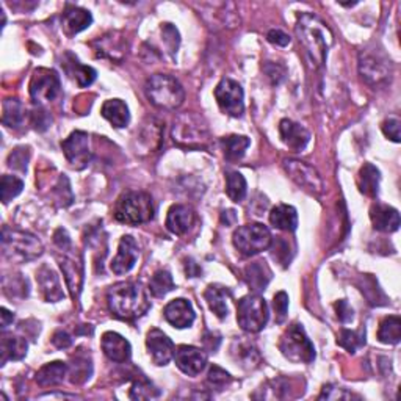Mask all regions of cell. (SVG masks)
I'll list each match as a JSON object with an SVG mask.
<instances>
[{
  "instance_id": "cell-15",
  "label": "cell",
  "mask_w": 401,
  "mask_h": 401,
  "mask_svg": "<svg viewBox=\"0 0 401 401\" xmlns=\"http://www.w3.org/2000/svg\"><path fill=\"white\" fill-rule=\"evenodd\" d=\"M146 347L155 365H168L170 360L175 358V343L167 334L157 328H152L147 333Z\"/></svg>"
},
{
  "instance_id": "cell-7",
  "label": "cell",
  "mask_w": 401,
  "mask_h": 401,
  "mask_svg": "<svg viewBox=\"0 0 401 401\" xmlns=\"http://www.w3.org/2000/svg\"><path fill=\"white\" fill-rule=\"evenodd\" d=\"M172 138L179 146L188 149H204L209 143V130L199 116L185 113L177 118L172 127Z\"/></svg>"
},
{
  "instance_id": "cell-54",
  "label": "cell",
  "mask_w": 401,
  "mask_h": 401,
  "mask_svg": "<svg viewBox=\"0 0 401 401\" xmlns=\"http://www.w3.org/2000/svg\"><path fill=\"white\" fill-rule=\"evenodd\" d=\"M382 132L389 140L400 143V121L397 118H389L382 123Z\"/></svg>"
},
{
  "instance_id": "cell-41",
  "label": "cell",
  "mask_w": 401,
  "mask_h": 401,
  "mask_svg": "<svg viewBox=\"0 0 401 401\" xmlns=\"http://www.w3.org/2000/svg\"><path fill=\"white\" fill-rule=\"evenodd\" d=\"M172 288H175V281H172V276L168 270L155 271L151 281H149V290H151V293L155 298L167 296Z\"/></svg>"
},
{
  "instance_id": "cell-38",
  "label": "cell",
  "mask_w": 401,
  "mask_h": 401,
  "mask_svg": "<svg viewBox=\"0 0 401 401\" xmlns=\"http://www.w3.org/2000/svg\"><path fill=\"white\" fill-rule=\"evenodd\" d=\"M26 118V108L19 102V99H6L4 102V115H2V123L6 127L18 129L24 123Z\"/></svg>"
},
{
  "instance_id": "cell-4",
  "label": "cell",
  "mask_w": 401,
  "mask_h": 401,
  "mask_svg": "<svg viewBox=\"0 0 401 401\" xmlns=\"http://www.w3.org/2000/svg\"><path fill=\"white\" fill-rule=\"evenodd\" d=\"M146 96L157 108L172 112L184 104L185 91L175 77L154 74L146 82Z\"/></svg>"
},
{
  "instance_id": "cell-6",
  "label": "cell",
  "mask_w": 401,
  "mask_h": 401,
  "mask_svg": "<svg viewBox=\"0 0 401 401\" xmlns=\"http://www.w3.org/2000/svg\"><path fill=\"white\" fill-rule=\"evenodd\" d=\"M279 350L286 359L295 364H311L316 360V347L306 334L303 325L293 323L281 337Z\"/></svg>"
},
{
  "instance_id": "cell-49",
  "label": "cell",
  "mask_w": 401,
  "mask_h": 401,
  "mask_svg": "<svg viewBox=\"0 0 401 401\" xmlns=\"http://www.w3.org/2000/svg\"><path fill=\"white\" fill-rule=\"evenodd\" d=\"M273 243V241H271ZM271 256L274 261L284 264V266L288 265L290 257H288V243L282 240V237H278V240L273 243L271 246Z\"/></svg>"
},
{
  "instance_id": "cell-14",
  "label": "cell",
  "mask_w": 401,
  "mask_h": 401,
  "mask_svg": "<svg viewBox=\"0 0 401 401\" xmlns=\"http://www.w3.org/2000/svg\"><path fill=\"white\" fill-rule=\"evenodd\" d=\"M61 149L69 165L75 170H83L88 167L91 160L90 151V135L83 130H75L61 141Z\"/></svg>"
},
{
  "instance_id": "cell-25",
  "label": "cell",
  "mask_w": 401,
  "mask_h": 401,
  "mask_svg": "<svg viewBox=\"0 0 401 401\" xmlns=\"http://www.w3.org/2000/svg\"><path fill=\"white\" fill-rule=\"evenodd\" d=\"M231 296H232L231 290L219 284H212L207 287L206 292H204V298H206L210 311L214 312L219 320L226 318L227 313H229L227 301H229Z\"/></svg>"
},
{
  "instance_id": "cell-10",
  "label": "cell",
  "mask_w": 401,
  "mask_h": 401,
  "mask_svg": "<svg viewBox=\"0 0 401 401\" xmlns=\"http://www.w3.org/2000/svg\"><path fill=\"white\" fill-rule=\"evenodd\" d=\"M60 77L53 69L39 68L35 71L30 80V96L35 104H49L60 96Z\"/></svg>"
},
{
  "instance_id": "cell-32",
  "label": "cell",
  "mask_w": 401,
  "mask_h": 401,
  "mask_svg": "<svg viewBox=\"0 0 401 401\" xmlns=\"http://www.w3.org/2000/svg\"><path fill=\"white\" fill-rule=\"evenodd\" d=\"M380 180H381V172L380 170L372 163H365L359 171V179L358 185L360 193H364L368 198H376L380 192Z\"/></svg>"
},
{
  "instance_id": "cell-30",
  "label": "cell",
  "mask_w": 401,
  "mask_h": 401,
  "mask_svg": "<svg viewBox=\"0 0 401 401\" xmlns=\"http://www.w3.org/2000/svg\"><path fill=\"white\" fill-rule=\"evenodd\" d=\"M273 278L270 266L264 261H257L249 264L245 269L246 284L254 290V292H262Z\"/></svg>"
},
{
  "instance_id": "cell-36",
  "label": "cell",
  "mask_w": 401,
  "mask_h": 401,
  "mask_svg": "<svg viewBox=\"0 0 401 401\" xmlns=\"http://www.w3.org/2000/svg\"><path fill=\"white\" fill-rule=\"evenodd\" d=\"M140 138V141L143 145H146L147 149H151V151H155V149H159V146L162 145V140H163V125L160 121H157L155 118H151L149 120V124H143V129H141L140 135L137 137Z\"/></svg>"
},
{
  "instance_id": "cell-11",
  "label": "cell",
  "mask_w": 401,
  "mask_h": 401,
  "mask_svg": "<svg viewBox=\"0 0 401 401\" xmlns=\"http://www.w3.org/2000/svg\"><path fill=\"white\" fill-rule=\"evenodd\" d=\"M359 73L367 83H384L390 78V61L378 51H363L359 53Z\"/></svg>"
},
{
  "instance_id": "cell-2",
  "label": "cell",
  "mask_w": 401,
  "mask_h": 401,
  "mask_svg": "<svg viewBox=\"0 0 401 401\" xmlns=\"http://www.w3.org/2000/svg\"><path fill=\"white\" fill-rule=\"evenodd\" d=\"M108 309L116 318L133 321L151 308L146 290L141 282H120L110 287L107 293Z\"/></svg>"
},
{
  "instance_id": "cell-59",
  "label": "cell",
  "mask_w": 401,
  "mask_h": 401,
  "mask_svg": "<svg viewBox=\"0 0 401 401\" xmlns=\"http://www.w3.org/2000/svg\"><path fill=\"white\" fill-rule=\"evenodd\" d=\"M53 241H55V245H57L60 249L63 251H66L71 248V239H69V235L65 229H57V232L53 234Z\"/></svg>"
},
{
  "instance_id": "cell-50",
  "label": "cell",
  "mask_w": 401,
  "mask_h": 401,
  "mask_svg": "<svg viewBox=\"0 0 401 401\" xmlns=\"http://www.w3.org/2000/svg\"><path fill=\"white\" fill-rule=\"evenodd\" d=\"M353 395L351 392H347L342 387H337L333 386V384H328L323 389H321V394H320V400H351Z\"/></svg>"
},
{
  "instance_id": "cell-21",
  "label": "cell",
  "mask_w": 401,
  "mask_h": 401,
  "mask_svg": "<svg viewBox=\"0 0 401 401\" xmlns=\"http://www.w3.org/2000/svg\"><path fill=\"white\" fill-rule=\"evenodd\" d=\"M63 30L68 36H74L80 31L86 30L93 22V16L88 10H83L80 6L75 5H66L65 11H63Z\"/></svg>"
},
{
  "instance_id": "cell-61",
  "label": "cell",
  "mask_w": 401,
  "mask_h": 401,
  "mask_svg": "<svg viewBox=\"0 0 401 401\" xmlns=\"http://www.w3.org/2000/svg\"><path fill=\"white\" fill-rule=\"evenodd\" d=\"M0 312H2V313H0V316H2V329L5 331V329L14 321V316H13L10 311L5 309V308L0 309Z\"/></svg>"
},
{
  "instance_id": "cell-16",
  "label": "cell",
  "mask_w": 401,
  "mask_h": 401,
  "mask_svg": "<svg viewBox=\"0 0 401 401\" xmlns=\"http://www.w3.org/2000/svg\"><path fill=\"white\" fill-rule=\"evenodd\" d=\"M175 360L180 372L188 376H198L207 365V355L204 350L192 345H180L175 351Z\"/></svg>"
},
{
  "instance_id": "cell-55",
  "label": "cell",
  "mask_w": 401,
  "mask_h": 401,
  "mask_svg": "<svg viewBox=\"0 0 401 401\" xmlns=\"http://www.w3.org/2000/svg\"><path fill=\"white\" fill-rule=\"evenodd\" d=\"M266 39L274 46H278V47H286L290 44V41H292V38H290L286 31H282L279 28H273L270 30L269 33H266Z\"/></svg>"
},
{
  "instance_id": "cell-12",
  "label": "cell",
  "mask_w": 401,
  "mask_h": 401,
  "mask_svg": "<svg viewBox=\"0 0 401 401\" xmlns=\"http://www.w3.org/2000/svg\"><path fill=\"white\" fill-rule=\"evenodd\" d=\"M284 170L288 175V177L300 187H303L306 192L317 194V196L323 194V192H325L323 179H321L320 172L313 167H311L309 163L288 159L284 162Z\"/></svg>"
},
{
  "instance_id": "cell-35",
  "label": "cell",
  "mask_w": 401,
  "mask_h": 401,
  "mask_svg": "<svg viewBox=\"0 0 401 401\" xmlns=\"http://www.w3.org/2000/svg\"><path fill=\"white\" fill-rule=\"evenodd\" d=\"M251 145V140L243 135H229L222 138V146L224 151V157L229 162H237L245 155L246 149Z\"/></svg>"
},
{
  "instance_id": "cell-24",
  "label": "cell",
  "mask_w": 401,
  "mask_h": 401,
  "mask_svg": "<svg viewBox=\"0 0 401 401\" xmlns=\"http://www.w3.org/2000/svg\"><path fill=\"white\" fill-rule=\"evenodd\" d=\"M36 281H38L39 288H41V293L46 301L57 303L65 298V293H63V290H61V284H60L57 273H55L52 269H49V266L44 265L38 270Z\"/></svg>"
},
{
  "instance_id": "cell-13",
  "label": "cell",
  "mask_w": 401,
  "mask_h": 401,
  "mask_svg": "<svg viewBox=\"0 0 401 401\" xmlns=\"http://www.w3.org/2000/svg\"><path fill=\"white\" fill-rule=\"evenodd\" d=\"M215 99L224 113L234 118H241L245 113L243 102V88L239 82L232 78H223L215 88Z\"/></svg>"
},
{
  "instance_id": "cell-22",
  "label": "cell",
  "mask_w": 401,
  "mask_h": 401,
  "mask_svg": "<svg viewBox=\"0 0 401 401\" xmlns=\"http://www.w3.org/2000/svg\"><path fill=\"white\" fill-rule=\"evenodd\" d=\"M370 219L375 229L381 232H395L400 227L398 210L386 206V204H373L370 209Z\"/></svg>"
},
{
  "instance_id": "cell-29",
  "label": "cell",
  "mask_w": 401,
  "mask_h": 401,
  "mask_svg": "<svg viewBox=\"0 0 401 401\" xmlns=\"http://www.w3.org/2000/svg\"><path fill=\"white\" fill-rule=\"evenodd\" d=\"M69 372L68 364L61 363V360H55L39 368L36 373V382L41 387H52L58 386L65 380L66 373Z\"/></svg>"
},
{
  "instance_id": "cell-1",
  "label": "cell",
  "mask_w": 401,
  "mask_h": 401,
  "mask_svg": "<svg viewBox=\"0 0 401 401\" xmlns=\"http://www.w3.org/2000/svg\"><path fill=\"white\" fill-rule=\"evenodd\" d=\"M296 35L311 65L316 69L323 66L328 57V51L331 49L334 43L331 28L318 16L303 13L298 16Z\"/></svg>"
},
{
  "instance_id": "cell-18",
  "label": "cell",
  "mask_w": 401,
  "mask_h": 401,
  "mask_svg": "<svg viewBox=\"0 0 401 401\" xmlns=\"http://www.w3.org/2000/svg\"><path fill=\"white\" fill-rule=\"evenodd\" d=\"M163 317L171 326H175L177 329H184V328H190L193 325L196 313L190 301L184 300V298H177V300H172L165 306Z\"/></svg>"
},
{
  "instance_id": "cell-17",
  "label": "cell",
  "mask_w": 401,
  "mask_h": 401,
  "mask_svg": "<svg viewBox=\"0 0 401 401\" xmlns=\"http://www.w3.org/2000/svg\"><path fill=\"white\" fill-rule=\"evenodd\" d=\"M138 243L130 235H124L118 246V254L110 264V269L118 276L129 273L138 261Z\"/></svg>"
},
{
  "instance_id": "cell-3",
  "label": "cell",
  "mask_w": 401,
  "mask_h": 401,
  "mask_svg": "<svg viewBox=\"0 0 401 401\" xmlns=\"http://www.w3.org/2000/svg\"><path fill=\"white\" fill-rule=\"evenodd\" d=\"M116 222L138 226L149 223L154 218L152 196L146 192H127L120 196L115 206Z\"/></svg>"
},
{
  "instance_id": "cell-56",
  "label": "cell",
  "mask_w": 401,
  "mask_h": 401,
  "mask_svg": "<svg viewBox=\"0 0 401 401\" xmlns=\"http://www.w3.org/2000/svg\"><path fill=\"white\" fill-rule=\"evenodd\" d=\"M58 193V201L63 207H68L71 206V202L68 198H65V193L66 194H73V192H71V185H69V180L66 176H61L60 180H58V185H57V190H55Z\"/></svg>"
},
{
  "instance_id": "cell-27",
  "label": "cell",
  "mask_w": 401,
  "mask_h": 401,
  "mask_svg": "<svg viewBox=\"0 0 401 401\" xmlns=\"http://www.w3.org/2000/svg\"><path fill=\"white\" fill-rule=\"evenodd\" d=\"M28 350V343L22 337L13 334H2V343H0V365H5L6 360H21L26 358Z\"/></svg>"
},
{
  "instance_id": "cell-23",
  "label": "cell",
  "mask_w": 401,
  "mask_h": 401,
  "mask_svg": "<svg viewBox=\"0 0 401 401\" xmlns=\"http://www.w3.org/2000/svg\"><path fill=\"white\" fill-rule=\"evenodd\" d=\"M194 223V212L192 207L184 206V204H176L168 210L167 215V227L168 231L175 235H184Z\"/></svg>"
},
{
  "instance_id": "cell-42",
  "label": "cell",
  "mask_w": 401,
  "mask_h": 401,
  "mask_svg": "<svg viewBox=\"0 0 401 401\" xmlns=\"http://www.w3.org/2000/svg\"><path fill=\"white\" fill-rule=\"evenodd\" d=\"M337 343H339L342 348H345L350 353H356L358 348L364 347V345H365V331H364V329H359V331L342 329L340 334H339V339H337Z\"/></svg>"
},
{
  "instance_id": "cell-9",
  "label": "cell",
  "mask_w": 401,
  "mask_h": 401,
  "mask_svg": "<svg viewBox=\"0 0 401 401\" xmlns=\"http://www.w3.org/2000/svg\"><path fill=\"white\" fill-rule=\"evenodd\" d=\"M237 321L243 331L259 333L269 321V306L261 295H246L237 304Z\"/></svg>"
},
{
  "instance_id": "cell-26",
  "label": "cell",
  "mask_w": 401,
  "mask_h": 401,
  "mask_svg": "<svg viewBox=\"0 0 401 401\" xmlns=\"http://www.w3.org/2000/svg\"><path fill=\"white\" fill-rule=\"evenodd\" d=\"M231 355L235 359V363H239L246 370L256 368L261 363V355H259L257 348L251 342L243 339V337H239V339L232 342Z\"/></svg>"
},
{
  "instance_id": "cell-5",
  "label": "cell",
  "mask_w": 401,
  "mask_h": 401,
  "mask_svg": "<svg viewBox=\"0 0 401 401\" xmlns=\"http://www.w3.org/2000/svg\"><path fill=\"white\" fill-rule=\"evenodd\" d=\"M2 249L4 256L11 262H30L43 254L44 246L33 234L4 227Z\"/></svg>"
},
{
  "instance_id": "cell-57",
  "label": "cell",
  "mask_w": 401,
  "mask_h": 401,
  "mask_svg": "<svg viewBox=\"0 0 401 401\" xmlns=\"http://www.w3.org/2000/svg\"><path fill=\"white\" fill-rule=\"evenodd\" d=\"M52 343L58 350H66L73 345V339H71V335L66 331H57L52 337Z\"/></svg>"
},
{
  "instance_id": "cell-40",
  "label": "cell",
  "mask_w": 401,
  "mask_h": 401,
  "mask_svg": "<svg viewBox=\"0 0 401 401\" xmlns=\"http://www.w3.org/2000/svg\"><path fill=\"white\" fill-rule=\"evenodd\" d=\"M69 376L71 382L73 384H83L91 378L93 373V365L88 356L83 355H75L73 358V364H69Z\"/></svg>"
},
{
  "instance_id": "cell-31",
  "label": "cell",
  "mask_w": 401,
  "mask_h": 401,
  "mask_svg": "<svg viewBox=\"0 0 401 401\" xmlns=\"http://www.w3.org/2000/svg\"><path fill=\"white\" fill-rule=\"evenodd\" d=\"M270 223L279 231L295 232L298 227V212L287 204H279L270 214Z\"/></svg>"
},
{
  "instance_id": "cell-33",
  "label": "cell",
  "mask_w": 401,
  "mask_h": 401,
  "mask_svg": "<svg viewBox=\"0 0 401 401\" xmlns=\"http://www.w3.org/2000/svg\"><path fill=\"white\" fill-rule=\"evenodd\" d=\"M66 58L69 60V61H65L66 73L74 78L80 88H86V86H90L94 80H96L98 73L91 66L82 65V63L78 61L73 53H66Z\"/></svg>"
},
{
  "instance_id": "cell-48",
  "label": "cell",
  "mask_w": 401,
  "mask_h": 401,
  "mask_svg": "<svg viewBox=\"0 0 401 401\" xmlns=\"http://www.w3.org/2000/svg\"><path fill=\"white\" fill-rule=\"evenodd\" d=\"M273 308L274 312H276V321L281 325L286 321L287 317V311H288V295L286 292H278L274 295L273 300Z\"/></svg>"
},
{
  "instance_id": "cell-62",
  "label": "cell",
  "mask_w": 401,
  "mask_h": 401,
  "mask_svg": "<svg viewBox=\"0 0 401 401\" xmlns=\"http://www.w3.org/2000/svg\"><path fill=\"white\" fill-rule=\"evenodd\" d=\"M222 222L226 223V226H232L235 222H237V214H235V210H224L222 214Z\"/></svg>"
},
{
  "instance_id": "cell-47",
  "label": "cell",
  "mask_w": 401,
  "mask_h": 401,
  "mask_svg": "<svg viewBox=\"0 0 401 401\" xmlns=\"http://www.w3.org/2000/svg\"><path fill=\"white\" fill-rule=\"evenodd\" d=\"M30 160L28 147H16L14 151L8 157V167L18 171H27V165Z\"/></svg>"
},
{
  "instance_id": "cell-19",
  "label": "cell",
  "mask_w": 401,
  "mask_h": 401,
  "mask_svg": "<svg viewBox=\"0 0 401 401\" xmlns=\"http://www.w3.org/2000/svg\"><path fill=\"white\" fill-rule=\"evenodd\" d=\"M100 347L102 351L105 353V356L118 364H125L132 356V347L129 340L113 331H108L102 335Z\"/></svg>"
},
{
  "instance_id": "cell-28",
  "label": "cell",
  "mask_w": 401,
  "mask_h": 401,
  "mask_svg": "<svg viewBox=\"0 0 401 401\" xmlns=\"http://www.w3.org/2000/svg\"><path fill=\"white\" fill-rule=\"evenodd\" d=\"M100 115L105 118V120L113 125L116 129L125 127L130 121V113L129 107L121 99H110L105 100L104 105H102Z\"/></svg>"
},
{
  "instance_id": "cell-53",
  "label": "cell",
  "mask_w": 401,
  "mask_h": 401,
  "mask_svg": "<svg viewBox=\"0 0 401 401\" xmlns=\"http://www.w3.org/2000/svg\"><path fill=\"white\" fill-rule=\"evenodd\" d=\"M334 309L337 312V318H339L342 323H350L355 318V312H353L351 306L348 304L347 300H340L334 304Z\"/></svg>"
},
{
  "instance_id": "cell-34",
  "label": "cell",
  "mask_w": 401,
  "mask_h": 401,
  "mask_svg": "<svg viewBox=\"0 0 401 401\" xmlns=\"http://www.w3.org/2000/svg\"><path fill=\"white\" fill-rule=\"evenodd\" d=\"M60 266L63 270V274H65L66 284L73 293L74 300L78 298V293L82 290V281H83V271H82V265L75 264L73 259L65 257L63 261H60Z\"/></svg>"
},
{
  "instance_id": "cell-58",
  "label": "cell",
  "mask_w": 401,
  "mask_h": 401,
  "mask_svg": "<svg viewBox=\"0 0 401 401\" xmlns=\"http://www.w3.org/2000/svg\"><path fill=\"white\" fill-rule=\"evenodd\" d=\"M202 342H204V347H206L209 351L215 353L219 347V343H222V335L217 334V333H206L202 337Z\"/></svg>"
},
{
  "instance_id": "cell-8",
  "label": "cell",
  "mask_w": 401,
  "mask_h": 401,
  "mask_svg": "<svg viewBox=\"0 0 401 401\" xmlns=\"http://www.w3.org/2000/svg\"><path fill=\"white\" fill-rule=\"evenodd\" d=\"M271 234L266 226L261 223H251L240 226L234 232V246L243 256H256L271 246Z\"/></svg>"
},
{
  "instance_id": "cell-44",
  "label": "cell",
  "mask_w": 401,
  "mask_h": 401,
  "mask_svg": "<svg viewBox=\"0 0 401 401\" xmlns=\"http://www.w3.org/2000/svg\"><path fill=\"white\" fill-rule=\"evenodd\" d=\"M24 188V182L16 176H2L0 180V196H2L4 204H8L16 196H19Z\"/></svg>"
},
{
  "instance_id": "cell-46",
  "label": "cell",
  "mask_w": 401,
  "mask_h": 401,
  "mask_svg": "<svg viewBox=\"0 0 401 401\" xmlns=\"http://www.w3.org/2000/svg\"><path fill=\"white\" fill-rule=\"evenodd\" d=\"M231 381H232L231 375L227 373L226 370H223L222 367H218V365H212V367H210V370H209V373H207V384H209V386H210L212 389L222 390V389H224Z\"/></svg>"
},
{
  "instance_id": "cell-37",
  "label": "cell",
  "mask_w": 401,
  "mask_h": 401,
  "mask_svg": "<svg viewBox=\"0 0 401 401\" xmlns=\"http://www.w3.org/2000/svg\"><path fill=\"white\" fill-rule=\"evenodd\" d=\"M378 339L381 343L397 345L401 339V318L398 316L386 317L380 325Z\"/></svg>"
},
{
  "instance_id": "cell-52",
  "label": "cell",
  "mask_w": 401,
  "mask_h": 401,
  "mask_svg": "<svg viewBox=\"0 0 401 401\" xmlns=\"http://www.w3.org/2000/svg\"><path fill=\"white\" fill-rule=\"evenodd\" d=\"M162 31L165 43L170 46L171 52H176L179 47V31L176 27H172V24H162Z\"/></svg>"
},
{
  "instance_id": "cell-39",
  "label": "cell",
  "mask_w": 401,
  "mask_h": 401,
  "mask_svg": "<svg viewBox=\"0 0 401 401\" xmlns=\"http://www.w3.org/2000/svg\"><path fill=\"white\" fill-rule=\"evenodd\" d=\"M248 185L246 180L240 172L229 171L226 172V194L229 196V199L234 202H241L246 198Z\"/></svg>"
},
{
  "instance_id": "cell-60",
  "label": "cell",
  "mask_w": 401,
  "mask_h": 401,
  "mask_svg": "<svg viewBox=\"0 0 401 401\" xmlns=\"http://www.w3.org/2000/svg\"><path fill=\"white\" fill-rule=\"evenodd\" d=\"M185 271H187V274H188V278H198L199 274L202 273V270H201V266L196 264L193 259H188L187 261V264H185Z\"/></svg>"
},
{
  "instance_id": "cell-45",
  "label": "cell",
  "mask_w": 401,
  "mask_h": 401,
  "mask_svg": "<svg viewBox=\"0 0 401 401\" xmlns=\"http://www.w3.org/2000/svg\"><path fill=\"white\" fill-rule=\"evenodd\" d=\"M159 395H160V392L157 390L151 382L143 378L141 381L133 382L129 397L132 400H147V398H155Z\"/></svg>"
},
{
  "instance_id": "cell-20",
  "label": "cell",
  "mask_w": 401,
  "mask_h": 401,
  "mask_svg": "<svg viewBox=\"0 0 401 401\" xmlns=\"http://www.w3.org/2000/svg\"><path fill=\"white\" fill-rule=\"evenodd\" d=\"M279 133L282 141H284L293 152H301L311 141L309 130L292 120H282L279 123Z\"/></svg>"
},
{
  "instance_id": "cell-43",
  "label": "cell",
  "mask_w": 401,
  "mask_h": 401,
  "mask_svg": "<svg viewBox=\"0 0 401 401\" xmlns=\"http://www.w3.org/2000/svg\"><path fill=\"white\" fill-rule=\"evenodd\" d=\"M113 43V38H108V36H102L99 38L96 43H94V51L98 52L99 57L102 58H112V60H121L123 58V47L120 46V43Z\"/></svg>"
},
{
  "instance_id": "cell-51",
  "label": "cell",
  "mask_w": 401,
  "mask_h": 401,
  "mask_svg": "<svg viewBox=\"0 0 401 401\" xmlns=\"http://www.w3.org/2000/svg\"><path fill=\"white\" fill-rule=\"evenodd\" d=\"M31 124L33 127L39 132H44L46 129H49V125L52 124V118L49 116V113L46 112L43 108H36L35 112H31Z\"/></svg>"
}]
</instances>
